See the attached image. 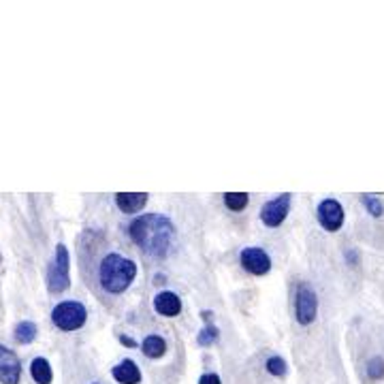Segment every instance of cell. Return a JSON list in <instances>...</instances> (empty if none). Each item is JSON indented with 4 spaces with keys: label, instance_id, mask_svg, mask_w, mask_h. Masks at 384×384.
Here are the masks:
<instances>
[{
    "label": "cell",
    "instance_id": "6",
    "mask_svg": "<svg viewBox=\"0 0 384 384\" xmlns=\"http://www.w3.org/2000/svg\"><path fill=\"white\" fill-rule=\"evenodd\" d=\"M290 201H292V194L290 192H284L272 201H267L262 205V210H260V220L265 226H269V228H276L280 226L286 216H288V210H290Z\"/></svg>",
    "mask_w": 384,
    "mask_h": 384
},
{
    "label": "cell",
    "instance_id": "4",
    "mask_svg": "<svg viewBox=\"0 0 384 384\" xmlns=\"http://www.w3.org/2000/svg\"><path fill=\"white\" fill-rule=\"evenodd\" d=\"M85 318H87V312H85L83 303H79V301H62V303H58L51 312L53 324L62 331L81 329Z\"/></svg>",
    "mask_w": 384,
    "mask_h": 384
},
{
    "label": "cell",
    "instance_id": "11",
    "mask_svg": "<svg viewBox=\"0 0 384 384\" xmlns=\"http://www.w3.org/2000/svg\"><path fill=\"white\" fill-rule=\"evenodd\" d=\"M115 203L124 214H135L139 210L145 208L147 203V194L145 192H117L115 194Z\"/></svg>",
    "mask_w": 384,
    "mask_h": 384
},
{
    "label": "cell",
    "instance_id": "5",
    "mask_svg": "<svg viewBox=\"0 0 384 384\" xmlns=\"http://www.w3.org/2000/svg\"><path fill=\"white\" fill-rule=\"evenodd\" d=\"M318 312V297L316 290L308 284H299L297 299H294V314H297L299 324H312Z\"/></svg>",
    "mask_w": 384,
    "mask_h": 384
},
{
    "label": "cell",
    "instance_id": "8",
    "mask_svg": "<svg viewBox=\"0 0 384 384\" xmlns=\"http://www.w3.org/2000/svg\"><path fill=\"white\" fill-rule=\"evenodd\" d=\"M240 258H242V267L252 276H265L272 269L269 254L260 248H246Z\"/></svg>",
    "mask_w": 384,
    "mask_h": 384
},
{
    "label": "cell",
    "instance_id": "20",
    "mask_svg": "<svg viewBox=\"0 0 384 384\" xmlns=\"http://www.w3.org/2000/svg\"><path fill=\"white\" fill-rule=\"evenodd\" d=\"M267 372H269L272 376H278V378L286 376V363H284V359H282V357H272V359L267 361Z\"/></svg>",
    "mask_w": 384,
    "mask_h": 384
},
{
    "label": "cell",
    "instance_id": "19",
    "mask_svg": "<svg viewBox=\"0 0 384 384\" xmlns=\"http://www.w3.org/2000/svg\"><path fill=\"white\" fill-rule=\"evenodd\" d=\"M367 376L372 380H382L384 378V361L380 357L369 359V363H367Z\"/></svg>",
    "mask_w": 384,
    "mask_h": 384
},
{
    "label": "cell",
    "instance_id": "10",
    "mask_svg": "<svg viewBox=\"0 0 384 384\" xmlns=\"http://www.w3.org/2000/svg\"><path fill=\"white\" fill-rule=\"evenodd\" d=\"M154 310L162 316H177L182 312V299L177 297L175 292L171 290H162L156 294V299H154Z\"/></svg>",
    "mask_w": 384,
    "mask_h": 384
},
{
    "label": "cell",
    "instance_id": "21",
    "mask_svg": "<svg viewBox=\"0 0 384 384\" xmlns=\"http://www.w3.org/2000/svg\"><path fill=\"white\" fill-rule=\"evenodd\" d=\"M199 384H222V382H220L218 374H205V376H201Z\"/></svg>",
    "mask_w": 384,
    "mask_h": 384
},
{
    "label": "cell",
    "instance_id": "22",
    "mask_svg": "<svg viewBox=\"0 0 384 384\" xmlns=\"http://www.w3.org/2000/svg\"><path fill=\"white\" fill-rule=\"evenodd\" d=\"M120 342H122V344H126L128 348H135V346H137V344H135L131 337H126V335H122V337H120Z\"/></svg>",
    "mask_w": 384,
    "mask_h": 384
},
{
    "label": "cell",
    "instance_id": "14",
    "mask_svg": "<svg viewBox=\"0 0 384 384\" xmlns=\"http://www.w3.org/2000/svg\"><path fill=\"white\" fill-rule=\"evenodd\" d=\"M31 374H33L37 384H51V376L53 374H51V367H49L47 359H43V357L35 359L33 365H31Z\"/></svg>",
    "mask_w": 384,
    "mask_h": 384
},
{
    "label": "cell",
    "instance_id": "18",
    "mask_svg": "<svg viewBox=\"0 0 384 384\" xmlns=\"http://www.w3.org/2000/svg\"><path fill=\"white\" fill-rule=\"evenodd\" d=\"M199 346H212L218 342V329L214 327V324H208L205 329H201L199 337H197Z\"/></svg>",
    "mask_w": 384,
    "mask_h": 384
},
{
    "label": "cell",
    "instance_id": "1",
    "mask_svg": "<svg viewBox=\"0 0 384 384\" xmlns=\"http://www.w3.org/2000/svg\"><path fill=\"white\" fill-rule=\"evenodd\" d=\"M133 242L150 256H165L171 250L175 226L167 216L160 214H145L131 224Z\"/></svg>",
    "mask_w": 384,
    "mask_h": 384
},
{
    "label": "cell",
    "instance_id": "15",
    "mask_svg": "<svg viewBox=\"0 0 384 384\" xmlns=\"http://www.w3.org/2000/svg\"><path fill=\"white\" fill-rule=\"evenodd\" d=\"M35 337H37V324L35 322L24 320V322H19L15 327V340L19 344H33Z\"/></svg>",
    "mask_w": 384,
    "mask_h": 384
},
{
    "label": "cell",
    "instance_id": "16",
    "mask_svg": "<svg viewBox=\"0 0 384 384\" xmlns=\"http://www.w3.org/2000/svg\"><path fill=\"white\" fill-rule=\"evenodd\" d=\"M248 201H250L248 192H226L224 194V203L231 212H242L248 205Z\"/></svg>",
    "mask_w": 384,
    "mask_h": 384
},
{
    "label": "cell",
    "instance_id": "2",
    "mask_svg": "<svg viewBox=\"0 0 384 384\" xmlns=\"http://www.w3.org/2000/svg\"><path fill=\"white\" fill-rule=\"evenodd\" d=\"M137 276V265L131 258H124L120 254H107L101 260V267H99V278H101V286L111 292H124L133 280Z\"/></svg>",
    "mask_w": 384,
    "mask_h": 384
},
{
    "label": "cell",
    "instance_id": "9",
    "mask_svg": "<svg viewBox=\"0 0 384 384\" xmlns=\"http://www.w3.org/2000/svg\"><path fill=\"white\" fill-rule=\"evenodd\" d=\"M22 378V365L15 352L0 346V384H17Z\"/></svg>",
    "mask_w": 384,
    "mask_h": 384
},
{
    "label": "cell",
    "instance_id": "17",
    "mask_svg": "<svg viewBox=\"0 0 384 384\" xmlns=\"http://www.w3.org/2000/svg\"><path fill=\"white\" fill-rule=\"evenodd\" d=\"M361 203L365 205L367 212H369L372 216H382V212H384V205H382L380 197L365 192V194H361Z\"/></svg>",
    "mask_w": 384,
    "mask_h": 384
},
{
    "label": "cell",
    "instance_id": "7",
    "mask_svg": "<svg viewBox=\"0 0 384 384\" xmlns=\"http://www.w3.org/2000/svg\"><path fill=\"white\" fill-rule=\"evenodd\" d=\"M318 222L324 231H337L344 224V208L335 199H324L318 205Z\"/></svg>",
    "mask_w": 384,
    "mask_h": 384
},
{
    "label": "cell",
    "instance_id": "12",
    "mask_svg": "<svg viewBox=\"0 0 384 384\" xmlns=\"http://www.w3.org/2000/svg\"><path fill=\"white\" fill-rule=\"evenodd\" d=\"M111 374L120 384H139L141 382V372H139L137 363L131 359L122 361L120 365H115Z\"/></svg>",
    "mask_w": 384,
    "mask_h": 384
},
{
    "label": "cell",
    "instance_id": "13",
    "mask_svg": "<svg viewBox=\"0 0 384 384\" xmlns=\"http://www.w3.org/2000/svg\"><path fill=\"white\" fill-rule=\"evenodd\" d=\"M141 350L145 357H150V359H158L162 357V354L167 352V342L158 335H147L141 344Z\"/></svg>",
    "mask_w": 384,
    "mask_h": 384
},
{
    "label": "cell",
    "instance_id": "3",
    "mask_svg": "<svg viewBox=\"0 0 384 384\" xmlns=\"http://www.w3.org/2000/svg\"><path fill=\"white\" fill-rule=\"evenodd\" d=\"M69 269H71V258H69V250L65 244H60L56 248V256L49 265V272H47V286L51 292H65L71 284L69 278Z\"/></svg>",
    "mask_w": 384,
    "mask_h": 384
}]
</instances>
